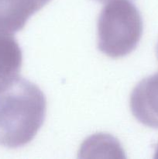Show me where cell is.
<instances>
[{
    "mask_svg": "<svg viewBox=\"0 0 158 159\" xmlns=\"http://www.w3.org/2000/svg\"><path fill=\"white\" fill-rule=\"evenodd\" d=\"M46 112L43 92L19 78L0 93V145L17 148L29 144L43 125Z\"/></svg>",
    "mask_w": 158,
    "mask_h": 159,
    "instance_id": "obj_1",
    "label": "cell"
},
{
    "mask_svg": "<svg viewBox=\"0 0 158 159\" xmlns=\"http://www.w3.org/2000/svg\"><path fill=\"white\" fill-rule=\"evenodd\" d=\"M143 21L139 10L130 0H108L98 20V45L112 58L130 54L139 43Z\"/></svg>",
    "mask_w": 158,
    "mask_h": 159,
    "instance_id": "obj_2",
    "label": "cell"
},
{
    "mask_svg": "<svg viewBox=\"0 0 158 159\" xmlns=\"http://www.w3.org/2000/svg\"><path fill=\"white\" fill-rule=\"evenodd\" d=\"M129 106L139 123L158 129V73L137 84L130 95Z\"/></svg>",
    "mask_w": 158,
    "mask_h": 159,
    "instance_id": "obj_3",
    "label": "cell"
},
{
    "mask_svg": "<svg viewBox=\"0 0 158 159\" xmlns=\"http://www.w3.org/2000/svg\"><path fill=\"white\" fill-rule=\"evenodd\" d=\"M50 0H0V32H17Z\"/></svg>",
    "mask_w": 158,
    "mask_h": 159,
    "instance_id": "obj_4",
    "label": "cell"
},
{
    "mask_svg": "<svg viewBox=\"0 0 158 159\" xmlns=\"http://www.w3.org/2000/svg\"><path fill=\"white\" fill-rule=\"evenodd\" d=\"M23 54L18 42L9 33L0 32V93L20 77Z\"/></svg>",
    "mask_w": 158,
    "mask_h": 159,
    "instance_id": "obj_5",
    "label": "cell"
},
{
    "mask_svg": "<svg viewBox=\"0 0 158 159\" xmlns=\"http://www.w3.org/2000/svg\"><path fill=\"white\" fill-rule=\"evenodd\" d=\"M155 158H158V145L157 148H156V155H155Z\"/></svg>",
    "mask_w": 158,
    "mask_h": 159,
    "instance_id": "obj_6",
    "label": "cell"
},
{
    "mask_svg": "<svg viewBox=\"0 0 158 159\" xmlns=\"http://www.w3.org/2000/svg\"><path fill=\"white\" fill-rule=\"evenodd\" d=\"M156 57H157V59H158V43H157V45H156Z\"/></svg>",
    "mask_w": 158,
    "mask_h": 159,
    "instance_id": "obj_7",
    "label": "cell"
},
{
    "mask_svg": "<svg viewBox=\"0 0 158 159\" xmlns=\"http://www.w3.org/2000/svg\"><path fill=\"white\" fill-rule=\"evenodd\" d=\"M97 1H99V2H108V0H97Z\"/></svg>",
    "mask_w": 158,
    "mask_h": 159,
    "instance_id": "obj_8",
    "label": "cell"
}]
</instances>
